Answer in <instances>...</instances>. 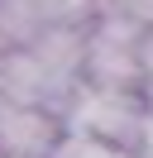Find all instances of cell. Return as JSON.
Returning <instances> with one entry per match:
<instances>
[{
  "instance_id": "obj_7",
  "label": "cell",
  "mask_w": 153,
  "mask_h": 158,
  "mask_svg": "<svg viewBox=\"0 0 153 158\" xmlns=\"http://www.w3.org/2000/svg\"><path fill=\"white\" fill-rule=\"evenodd\" d=\"M120 15L134 24H153V0H120Z\"/></svg>"
},
{
  "instance_id": "obj_2",
  "label": "cell",
  "mask_w": 153,
  "mask_h": 158,
  "mask_svg": "<svg viewBox=\"0 0 153 158\" xmlns=\"http://www.w3.org/2000/svg\"><path fill=\"white\" fill-rule=\"evenodd\" d=\"M67 120H72L76 134H96V139H110V144H124V148H129V144H143L153 110L139 101V91L91 86V91H76V96H72Z\"/></svg>"
},
{
  "instance_id": "obj_4",
  "label": "cell",
  "mask_w": 153,
  "mask_h": 158,
  "mask_svg": "<svg viewBox=\"0 0 153 158\" xmlns=\"http://www.w3.org/2000/svg\"><path fill=\"white\" fill-rule=\"evenodd\" d=\"M62 129L43 106H0V158H53Z\"/></svg>"
},
{
  "instance_id": "obj_6",
  "label": "cell",
  "mask_w": 153,
  "mask_h": 158,
  "mask_svg": "<svg viewBox=\"0 0 153 158\" xmlns=\"http://www.w3.org/2000/svg\"><path fill=\"white\" fill-rule=\"evenodd\" d=\"M53 158H139L134 148L124 144H110V139H96V134H62V144H57Z\"/></svg>"
},
{
  "instance_id": "obj_1",
  "label": "cell",
  "mask_w": 153,
  "mask_h": 158,
  "mask_svg": "<svg viewBox=\"0 0 153 158\" xmlns=\"http://www.w3.org/2000/svg\"><path fill=\"white\" fill-rule=\"evenodd\" d=\"M81 67H86V43L72 29H53L0 58V96L10 106H53L57 96L67 101Z\"/></svg>"
},
{
  "instance_id": "obj_3",
  "label": "cell",
  "mask_w": 153,
  "mask_h": 158,
  "mask_svg": "<svg viewBox=\"0 0 153 158\" xmlns=\"http://www.w3.org/2000/svg\"><path fill=\"white\" fill-rule=\"evenodd\" d=\"M86 67H91L96 86H124V91H134L143 81V39H139V24L124 19V15H110V19L86 39Z\"/></svg>"
},
{
  "instance_id": "obj_5",
  "label": "cell",
  "mask_w": 153,
  "mask_h": 158,
  "mask_svg": "<svg viewBox=\"0 0 153 158\" xmlns=\"http://www.w3.org/2000/svg\"><path fill=\"white\" fill-rule=\"evenodd\" d=\"M91 0H0V39L34 43L43 34L72 24Z\"/></svg>"
}]
</instances>
